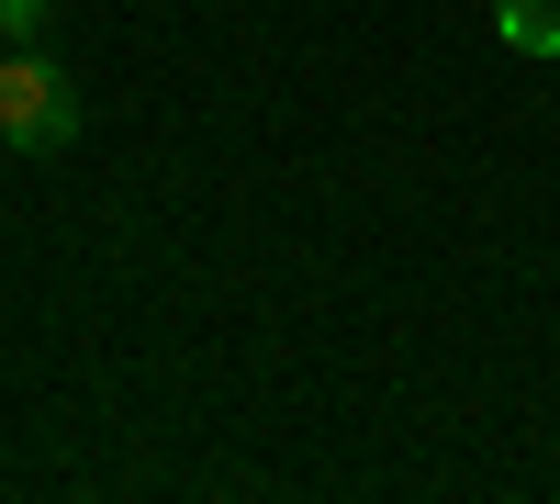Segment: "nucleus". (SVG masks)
Here are the masks:
<instances>
[{
  "label": "nucleus",
  "mask_w": 560,
  "mask_h": 504,
  "mask_svg": "<svg viewBox=\"0 0 560 504\" xmlns=\"http://www.w3.org/2000/svg\"><path fill=\"white\" fill-rule=\"evenodd\" d=\"M0 146L12 157H68L79 146V90L45 45H0Z\"/></svg>",
  "instance_id": "obj_1"
},
{
  "label": "nucleus",
  "mask_w": 560,
  "mask_h": 504,
  "mask_svg": "<svg viewBox=\"0 0 560 504\" xmlns=\"http://www.w3.org/2000/svg\"><path fill=\"white\" fill-rule=\"evenodd\" d=\"M493 34L516 57H560V0H493Z\"/></svg>",
  "instance_id": "obj_2"
},
{
  "label": "nucleus",
  "mask_w": 560,
  "mask_h": 504,
  "mask_svg": "<svg viewBox=\"0 0 560 504\" xmlns=\"http://www.w3.org/2000/svg\"><path fill=\"white\" fill-rule=\"evenodd\" d=\"M45 34V0H0V45H34Z\"/></svg>",
  "instance_id": "obj_3"
}]
</instances>
